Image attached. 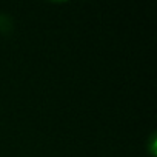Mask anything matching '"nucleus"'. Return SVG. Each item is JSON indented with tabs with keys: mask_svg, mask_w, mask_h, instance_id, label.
I'll list each match as a JSON object with an SVG mask.
<instances>
[{
	"mask_svg": "<svg viewBox=\"0 0 157 157\" xmlns=\"http://www.w3.org/2000/svg\"><path fill=\"white\" fill-rule=\"evenodd\" d=\"M146 151L149 152L151 157H157V134H155V131H154V132L149 136V139H148Z\"/></svg>",
	"mask_w": 157,
	"mask_h": 157,
	"instance_id": "1",
	"label": "nucleus"
}]
</instances>
